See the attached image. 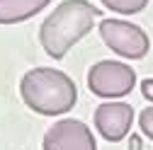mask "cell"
<instances>
[{"label":"cell","instance_id":"cell-1","mask_svg":"<svg viewBox=\"0 0 153 150\" xmlns=\"http://www.w3.org/2000/svg\"><path fill=\"white\" fill-rule=\"evenodd\" d=\"M97 17H102V10H97L90 0H63L39 27L42 49L56 61L63 58L92 29Z\"/></svg>","mask_w":153,"mask_h":150},{"label":"cell","instance_id":"cell-2","mask_svg":"<svg viewBox=\"0 0 153 150\" xmlns=\"http://www.w3.org/2000/svg\"><path fill=\"white\" fill-rule=\"evenodd\" d=\"M22 102L44 116H59L73 109L78 99L75 82L59 68H32L20 80Z\"/></svg>","mask_w":153,"mask_h":150},{"label":"cell","instance_id":"cell-3","mask_svg":"<svg viewBox=\"0 0 153 150\" xmlns=\"http://www.w3.org/2000/svg\"><path fill=\"white\" fill-rule=\"evenodd\" d=\"M136 85V73L119 61H100L88 70V90L97 97L117 99L124 97Z\"/></svg>","mask_w":153,"mask_h":150},{"label":"cell","instance_id":"cell-4","mask_svg":"<svg viewBox=\"0 0 153 150\" xmlns=\"http://www.w3.org/2000/svg\"><path fill=\"white\" fill-rule=\"evenodd\" d=\"M100 36L102 41L114 51L119 53L122 58H143L151 49V41H148V34L139 27V24H131L126 20H102L100 22Z\"/></svg>","mask_w":153,"mask_h":150},{"label":"cell","instance_id":"cell-5","mask_svg":"<svg viewBox=\"0 0 153 150\" xmlns=\"http://www.w3.org/2000/svg\"><path fill=\"white\" fill-rule=\"evenodd\" d=\"M42 150H97L90 126L78 119L56 121L42 140Z\"/></svg>","mask_w":153,"mask_h":150},{"label":"cell","instance_id":"cell-6","mask_svg":"<svg viewBox=\"0 0 153 150\" xmlns=\"http://www.w3.org/2000/svg\"><path fill=\"white\" fill-rule=\"evenodd\" d=\"M95 128L100 136L109 143H119L129 136L131 121H134V109L126 102H105L95 109Z\"/></svg>","mask_w":153,"mask_h":150},{"label":"cell","instance_id":"cell-7","mask_svg":"<svg viewBox=\"0 0 153 150\" xmlns=\"http://www.w3.org/2000/svg\"><path fill=\"white\" fill-rule=\"evenodd\" d=\"M51 0H0V24L27 22L29 17L42 12Z\"/></svg>","mask_w":153,"mask_h":150},{"label":"cell","instance_id":"cell-8","mask_svg":"<svg viewBox=\"0 0 153 150\" xmlns=\"http://www.w3.org/2000/svg\"><path fill=\"white\" fill-rule=\"evenodd\" d=\"M102 5L119 15H139L146 10L148 0H102Z\"/></svg>","mask_w":153,"mask_h":150},{"label":"cell","instance_id":"cell-9","mask_svg":"<svg viewBox=\"0 0 153 150\" xmlns=\"http://www.w3.org/2000/svg\"><path fill=\"white\" fill-rule=\"evenodd\" d=\"M139 126H141V133L153 140V107H146L139 114Z\"/></svg>","mask_w":153,"mask_h":150},{"label":"cell","instance_id":"cell-10","mask_svg":"<svg viewBox=\"0 0 153 150\" xmlns=\"http://www.w3.org/2000/svg\"><path fill=\"white\" fill-rule=\"evenodd\" d=\"M141 95H143V97H146V99L153 104V80H151V78L141 82Z\"/></svg>","mask_w":153,"mask_h":150},{"label":"cell","instance_id":"cell-11","mask_svg":"<svg viewBox=\"0 0 153 150\" xmlns=\"http://www.w3.org/2000/svg\"><path fill=\"white\" fill-rule=\"evenodd\" d=\"M141 148H143V143H141V136L131 133V138H129V150H141Z\"/></svg>","mask_w":153,"mask_h":150}]
</instances>
